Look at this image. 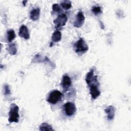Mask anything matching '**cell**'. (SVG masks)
Returning a JSON list of instances; mask_svg holds the SVG:
<instances>
[{"instance_id":"cell-14","label":"cell","mask_w":131,"mask_h":131,"mask_svg":"<svg viewBox=\"0 0 131 131\" xmlns=\"http://www.w3.org/2000/svg\"><path fill=\"white\" fill-rule=\"evenodd\" d=\"M7 50L10 55H15L17 51L16 44L15 43H9L7 48Z\"/></svg>"},{"instance_id":"cell-21","label":"cell","mask_w":131,"mask_h":131,"mask_svg":"<svg viewBox=\"0 0 131 131\" xmlns=\"http://www.w3.org/2000/svg\"><path fill=\"white\" fill-rule=\"evenodd\" d=\"M4 94L5 95H8L11 94V91L9 85L8 84H5L4 86Z\"/></svg>"},{"instance_id":"cell-20","label":"cell","mask_w":131,"mask_h":131,"mask_svg":"<svg viewBox=\"0 0 131 131\" xmlns=\"http://www.w3.org/2000/svg\"><path fill=\"white\" fill-rule=\"evenodd\" d=\"M61 11V9L58 4H54L52 5V12L54 13H59Z\"/></svg>"},{"instance_id":"cell-3","label":"cell","mask_w":131,"mask_h":131,"mask_svg":"<svg viewBox=\"0 0 131 131\" xmlns=\"http://www.w3.org/2000/svg\"><path fill=\"white\" fill-rule=\"evenodd\" d=\"M63 97L62 93L58 90H53L49 94L47 101L52 104H55L61 100Z\"/></svg>"},{"instance_id":"cell-12","label":"cell","mask_w":131,"mask_h":131,"mask_svg":"<svg viewBox=\"0 0 131 131\" xmlns=\"http://www.w3.org/2000/svg\"><path fill=\"white\" fill-rule=\"evenodd\" d=\"M40 9L38 7L32 9L30 13V19L33 21L38 20L40 17Z\"/></svg>"},{"instance_id":"cell-5","label":"cell","mask_w":131,"mask_h":131,"mask_svg":"<svg viewBox=\"0 0 131 131\" xmlns=\"http://www.w3.org/2000/svg\"><path fill=\"white\" fill-rule=\"evenodd\" d=\"M68 20V17L66 14L62 13L59 14L54 20L53 23L55 24L56 28H59L64 26Z\"/></svg>"},{"instance_id":"cell-7","label":"cell","mask_w":131,"mask_h":131,"mask_svg":"<svg viewBox=\"0 0 131 131\" xmlns=\"http://www.w3.org/2000/svg\"><path fill=\"white\" fill-rule=\"evenodd\" d=\"M85 21V16L81 11H79L76 15V19L74 23V26L76 28L81 27Z\"/></svg>"},{"instance_id":"cell-4","label":"cell","mask_w":131,"mask_h":131,"mask_svg":"<svg viewBox=\"0 0 131 131\" xmlns=\"http://www.w3.org/2000/svg\"><path fill=\"white\" fill-rule=\"evenodd\" d=\"M63 110L67 116L71 117L75 114L76 107L74 103L68 101L63 105Z\"/></svg>"},{"instance_id":"cell-18","label":"cell","mask_w":131,"mask_h":131,"mask_svg":"<svg viewBox=\"0 0 131 131\" xmlns=\"http://www.w3.org/2000/svg\"><path fill=\"white\" fill-rule=\"evenodd\" d=\"M60 5L63 9L68 10L72 7V3L70 1H63L60 3Z\"/></svg>"},{"instance_id":"cell-2","label":"cell","mask_w":131,"mask_h":131,"mask_svg":"<svg viewBox=\"0 0 131 131\" xmlns=\"http://www.w3.org/2000/svg\"><path fill=\"white\" fill-rule=\"evenodd\" d=\"M75 52L77 54H84L89 50V47L84 40L80 37L74 45Z\"/></svg>"},{"instance_id":"cell-17","label":"cell","mask_w":131,"mask_h":131,"mask_svg":"<svg viewBox=\"0 0 131 131\" xmlns=\"http://www.w3.org/2000/svg\"><path fill=\"white\" fill-rule=\"evenodd\" d=\"M39 130L41 131H53L54 129L52 128V126L48 124L46 122L42 123L39 127Z\"/></svg>"},{"instance_id":"cell-1","label":"cell","mask_w":131,"mask_h":131,"mask_svg":"<svg viewBox=\"0 0 131 131\" xmlns=\"http://www.w3.org/2000/svg\"><path fill=\"white\" fill-rule=\"evenodd\" d=\"M19 107L15 103H12L10 105V111L9 112L8 121L11 123L13 122L17 123L19 121Z\"/></svg>"},{"instance_id":"cell-11","label":"cell","mask_w":131,"mask_h":131,"mask_svg":"<svg viewBox=\"0 0 131 131\" xmlns=\"http://www.w3.org/2000/svg\"><path fill=\"white\" fill-rule=\"evenodd\" d=\"M104 112L107 115V118L108 120H112L114 118L115 114V108L114 106H108L104 110Z\"/></svg>"},{"instance_id":"cell-9","label":"cell","mask_w":131,"mask_h":131,"mask_svg":"<svg viewBox=\"0 0 131 131\" xmlns=\"http://www.w3.org/2000/svg\"><path fill=\"white\" fill-rule=\"evenodd\" d=\"M72 85V80L68 75H64L62 76V81H61V86L64 92L68 91Z\"/></svg>"},{"instance_id":"cell-8","label":"cell","mask_w":131,"mask_h":131,"mask_svg":"<svg viewBox=\"0 0 131 131\" xmlns=\"http://www.w3.org/2000/svg\"><path fill=\"white\" fill-rule=\"evenodd\" d=\"M85 80L89 85L91 83L95 82H98L97 79V76L94 74V69H91L87 74L85 76Z\"/></svg>"},{"instance_id":"cell-6","label":"cell","mask_w":131,"mask_h":131,"mask_svg":"<svg viewBox=\"0 0 131 131\" xmlns=\"http://www.w3.org/2000/svg\"><path fill=\"white\" fill-rule=\"evenodd\" d=\"M90 93L93 99H96L100 95V91L98 87V82L93 83L89 85Z\"/></svg>"},{"instance_id":"cell-10","label":"cell","mask_w":131,"mask_h":131,"mask_svg":"<svg viewBox=\"0 0 131 131\" xmlns=\"http://www.w3.org/2000/svg\"><path fill=\"white\" fill-rule=\"evenodd\" d=\"M18 35L19 37L26 40L30 38V33L27 26L25 25H22L20 27L18 32Z\"/></svg>"},{"instance_id":"cell-13","label":"cell","mask_w":131,"mask_h":131,"mask_svg":"<svg viewBox=\"0 0 131 131\" xmlns=\"http://www.w3.org/2000/svg\"><path fill=\"white\" fill-rule=\"evenodd\" d=\"M33 62H51L50 59L47 57H44L43 58L39 54H36L32 60Z\"/></svg>"},{"instance_id":"cell-22","label":"cell","mask_w":131,"mask_h":131,"mask_svg":"<svg viewBox=\"0 0 131 131\" xmlns=\"http://www.w3.org/2000/svg\"><path fill=\"white\" fill-rule=\"evenodd\" d=\"M27 2V1H23V4L24 6H26V3Z\"/></svg>"},{"instance_id":"cell-15","label":"cell","mask_w":131,"mask_h":131,"mask_svg":"<svg viewBox=\"0 0 131 131\" xmlns=\"http://www.w3.org/2000/svg\"><path fill=\"white\" fill-rule=\"evenodd\" d=\"M61 33L59 31L56 30L54 31L52 33L51 36V39L52 42H57L60 41L61 39Z\"/></svg>"},{"instance_id":"cell-19","label":"cell","mask_w":131,"mask_h":131,"mask_svg":"<svg viewBox=\"0 0 131 131\" xmlns=\"http://www.w3.org/2000/svg\"><path fill=\"white\" fill-rule=\"evenodd\" d=\"M92 12L95 15H99L102 13L101 8L100 6H94L92 8Z\"/></svg>"},{"instance_id":"cell-16","label":"cell","mask_w":131,"mask_h":131,"mask_svg":"<svg viewBox=\"0 0 131 131\" xmlns=\"http://www.w3.org/2000/svg\"><path fill=\"white\" fill-rule=\"evenodd\" d=\"M16 37V34L15 31L13 29H10L7 32L6 38L7 40L9 42H11Z\"/></svg>"}]
</instances>
